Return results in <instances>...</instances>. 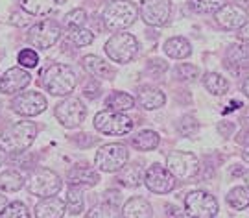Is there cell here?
Returning <instances> with one entry per match:
<instances>
[{"mask_svg": "<svg viewBox=\"0 0 249 218\" xmlns=\"http://www.w3.org/2000/svg\"><path fill=\"white\" fill-rule=\"evenodd\" d=\"M37 137L36 122L20 120L0 133V150L8 155H18L34 145Z\"/></svg>", "mask_w": 249, "mask_h": 218, "instance_id": "1", "label": "cell"}, {"mask_svg": "<svg viewBox=\"0 0 249 218\" xmlns=\"http://www.w3.org/2000/svg\"><path fill=\"white\" fill-rule=\"evenodd\" d=\"M139 17V8L137 4L129 2V0H113L107 4L102 15V22L104 28L113 30V32H120L133 24Z\"/></svg>", "mask_w": 249, "mask_h": 218, "instance_id": "2", "label": "cell"}, {"mask_svg": "<svg viewBox=\"0 0 249 218\" xmlns=\"http://www.w3.org/2000/svg\"><path fill=\"white\" fill-rule=\"evenodd\" d=\"M76 74L69 65L55 63L50 65L43 76V85L45 89L53 96H67L74 91L76 87Z\"/></svg>", "mask_w": 249, "mask_h": 218, "instance_id": "3", "label": "cell"}, {"mask_svg": "<svg viewBox=\"0 0 249 218\" xmlns=\"http://www.w3.org/2000/svg\"><path fill=\"white\" fill-rule=\"evenodd\" d=\"M28 191L34 196L39 198H48V196H55L61 191V178L57 174L46 168V166H39L36 170H32L30 178H28Z\"/></svg>", "mask_w": 249, "mask_h": 218, "instance_id": "4", "label": "cell"}, {"mask_svg": "<svg viewBox=\"0 0 249 218\" xmlns=\"http://www.w3.org/2000/svg\"><path fill=\"white\" fill-rule=\"evenodd\" d=\"M94 127L104 135H125L133 129V120L127 117L122 111H113V109H106L100 111L94 117Z\"/></svg>", "mask_w": 249, "mask_h": 218, "instance_id": "5", "label": "cell"}, {"mask_svg": "<svg viewBox=\"0 0 249 218\" xmlns=\"http://www.w3.org/2000/svg\"><path fill=\"white\" fill-rule=\"evenodd\" d=\"M137 52H139V41L127 32L111 36V39L106 43V54L115 63H129Z\"/></svg>", "mask_w": 249, "mask_h": 218, "instance_id": "6", "label": "cell"}, {"mask_svg": "<svg viewBox=\"0 0 249 218\" xmlns=\"http://www.w3.org/2000/svg\"><path fill=\"white\" fill-rule=\"evenodd\" d=\"M185 215L190 218H214L218 215V200L205 191H192L185 196Z\"/></svg>", "mask_w": 249, "mask_h": 218, "instance_id": "7", "label": "cell"}, {"mask_svg": "<svg viewBox=\"0 0 249 218\" xmlns=\"http://www.w3.org/2000/svg\"><path fill=\"white\" fill-rule=\"evenodd\" d=\"M129 159L127 148L122 145L102 146L94 155V166L102 172H118Z\"/></svg>", "mask_w": 249, "mask_h": 218, "instance_id": "8", "label": "cell"}, {"mask_svg": "<svg viewBox=\"0 0 249 218\" xmlns=\"http://www.w3.org/2000/svg\"><path fill=\"white\" fill-rule=\"evenodd\" d=\"M61 26L52 20V18H45V20H39L37 24L30 28L28 32V41L36 48H41V50H46V48H52L59 37H61Z\"/></svg>", "mask_w": 249, "mask_h": 218, "instance_id": "9", "label": "cell"}, {"mask_svg": "<svg viewBox=\"0 0 249 218\" xmlns=\"http://www.w3.org/2000/svg\"><path fill=\"white\" fill-rule=\"evenodd\" d=\"M166 168L176 180H190L199 172V159L190 152H172L166 157Z\"/></svg>", "mask_w": 249, "mask_h": 218, "instance_id": "10", "label": "cell"}, {"mask_svg": "<svg viewBox=\"0 0 249 218\" xmlns=\"http://www.w3.org/2000/svg\"><path fill=\"white\" fill-rule=\"evenodd\" d=\"M85 117H87V108L83 106V102L80 98L69 96L55 106V118L65 127H71V129L78 127L85 120Z\"/></svg>", "mask_w": 249, "mask_h": 218, "instance_id": "11", "label": "cell"}, {"mask_svg": "<svg viewBox=\"0 0 249 218\" xmlns=\"http://www.w3.org/2000/svg\"><path fill=\"white\" fill-rule=\"evenodd\" d=\"M139 13L146 24L150 26H166L172 15L170 0H141Z\"/></svg>", "mask_w": 249, "mask_h": 218, "instance_id": "12", "label": "cell"}, {"mask_svg": "<svg viewBox=\"0 0 249 218\" xmlns=\"http://www.w3.org/2000/svg\"><path fill=\"white\" fill-rule=\"evenodd\" d=\"M11 108L20 117H36L46 109V98L37 91H24L15 96Z\"/></svg>", "mask_w": 249, "mask_h": 218, "instance_id": "13", "label": "cell"}, {"mask_svg": "<svg viewBox=\"0 0 249 218\" xmlns=\"http://www.w3.org/2000/svg\"><path fill=\"white\" fill-rule=\"evenodd\" d=\"M144 183L151 192L155 194H168L176 189V178L170 172L168 168L160 166V164H153L148 168V172L144 176Z\"/></svg>", "mask_w": 249, "mask_h": 218, "instance_id": "14", "label": "cell"}, {"mask_svg": "<svg viewBox=\"0 0 249 218\" xmlns=\"http://www.w3.org/2000/svg\"><path fill=\"white\" fill-rule=\"evenodd\" d=\"M216 22L225 30H238L248 22V11L238 4H225L214 13Z\"/></svg>", "mask_w": 249, "mask_h": 218, "instance_id": "15", "label": "cell"}, {"mask_svg": "<svg viewBox=\"0 0 249 218\" xmlns=\"http://www.w3.org/2000/svg\"><path fill=\"white\" fill-rule=\"evenodd\" d=\"M32 82V76L24 71V67H13L8 69L0 78V92L4 94H15L28 87V83Z\"/></svg>", "mask_w": 249, "mask_h": 218, "instance_id": "16", "label": "cell"}, {"mask_svg": "<svg viewBox=\"0 0 249 218\" xmlns=\"http://www.w3.org/2000/svg\"><path fill=\"white\" fill-rule=\"evenodd\" d=\"M100 182L98 172L89 166L87 163H78L74 164L71 170L67 172V183L71 187H94Z\"/></svg>", "mask_w": 249, "mask_h": 218, "instance_id": "17", "label": "cell"}, {"mask_svg": "<svg viewBox=\"0 0 249 218\" xmlns=\"http://www.w3.org/2000/svg\"><path fill=\"white\" fill-rule=\"evenodd\" d=\"M81 65H83V69H85L92 78H96V80H113L116 74L115 69L107 63L106 59L98 57V55H85V57L81 59Z\"/></svg>", "mask_w": 249, "mask_h": 218, "instance_id": "18", "label": "cell"}, {"mask_svg": "<svg viewBox=\"0 0 249 218\" xmlns=\"http://www.w3.org/2000/svg\"><path fill=\"white\" fill-rule=\"evenodd\" d=\"M67 211V203L55 196H48L36 203V217L37 218H63Z\"/></svg>", "mask_w": 249, "mask_h": 218, "instance_id": "19", "label": "cell"}, {"mask_svg": "<svg viewBox=\"0 0 249 218\" xmlns=\"http://www.w3.org/2000/svg\"><path fill=\"white\" fill-rule=\"evenodd\" d=\"M144 168L142 164L139 163H131V164H124L120 170H118V182L122 183L124 187H139L141 183L144 182Z\"/></svg>", "mask_w": 249, "mask_h": 218, "instance_id": "20", "label": "cell"}, {"mask_svg": "<svg viewBox=\"0 0 249 218\" xmlns=\"http://www.w3.org/2000/svg\"><path fill=\"white\" fill-rule=\"evenodd\" d=\"M227 67H236V69H248L249 67V43H234L227 50Z\"/></svg>", "mask_w": 249, "mask_h": 218, "instance_id": "21", "label": "cell"}, {"mask_svg": "<svg viewBox=\"0 0 249 218\" xmlns=\"http://www.w3.org/2000/svg\"><path fill=\"white\" fill-rule=\"evenodd\" d=\"M125 218H151L153 209H151L150 201L144 198H129L125 201V205L122 207Z\"/></svg>", "mask_w": 249, "mask_h": 218, "instance_id": "22", "label": "cell"}, {"mask_svg": "<svg viewBox=\"0 0 249 218\" xmlns=\"http://www.w3.org/2000/svg\"><path fill=\"white\" fill-rule=\"evenodd\" d=\"M164 102H166V96L159 89H155V87H142L139 91V104L146 111H153V109L162 108Z\"/></svg>", "mask_w": 249, "mask_h": 218, "instance_id": "23", "label": "cell"}, {"mask_svg": "<svg viewBox=\"0 0 249 218\" xmlns=\"http://www.w3.org/2000/svg\"><path fill=\"white\" fill-rule=\"evenodd\" d=\"M164 52L174 59H185L192 54V46L185 37H170L164 43Z\"/></svg>", "mask_w": 249, "mask_h": 218, "instance_id": "24", "label": "cell"}, {"mask_svg": "<svg viewBox=\"0 0 249 218\" xmlns=\"http://www.w3.org/2000/svg\"><path fill=\"white\" fill-rule=\"evenodd\" d=\"M159 135L155 133V131H151V129H144L141 133H137L133 137V146L137 150H141V152H150V150H155L157 146H159Z\"/></svg>", "mask_w": 249, "mask_h": 218, "instance_id": "25", "label": "cell"}, {"mask_svg": "<svg viewBox=\"0 0 249 218\" xmlns=\"http://www.w3.org/2000/svg\"><path fill=\"white\" fill-rule=\"evenodd\" d=\"M203 83L207 87V91L216 94V96H222V94L229 91V82L218 73H207L203 78Z\"/></svg>", "mask_w": 249, "mask_h": 218, "instance_id": "26", "label": "cell"}, {"mask_svg": "<svg viewBox=\"0 0 249 218\" xmlns=\"http://www.w3.org/2000/svg\"><path fill=\"white\" fill-rule=\"evenodd\" d=\"M22 185H24V178L17 170H6L0 174V191L17 192L18 189H22Z\"/></svg>", "mask_w": 249, "mask_h": 218, "instance_id": "27", "label": "cell"}, {"mask_svg": "<svg viewBox=\"0 0 249 218\" xmlns=\"http://www.w3.org/2000/svg\"><path fill=\"white\" fill-rule=\"evenodd\" d=\"M20 8L30 15H46L55 6V0H18Z\"/></svg>", "mask_w": 249, "mask_h": 218, "instance_id": "28", "label": "cell"}, {"mask_svg": "<svg viewBox=\"0 0 249 218\" xmlns=\"http://www.w3.org/2000/svg\"><path fill=\"white\" fill-rule=\"evenodd\" d=\"M135 106V98L129 96L127 92H113L109 98L106 100V108L113 109V111H122L125 113L127 109H131Z\"/></svg>", "mask_w": 249, "mask_h": 218, "instance_id": "29", "label": "cell"}, {"mask_svg": "<svg viewBox=\"0 0 249 218\" xmlns=\"http://www.w3.org/2000/svg\"><path fill=\"white\" fill-rule=\"evenodd\" d=\"M227 203L231 205L232 209L236 211H242L249 207V187H234L229 191L227 194Z\"/></svg>", "mask_w": 249, "mask_h": 218, "instance_id": "30", "label": "cell"}, {"mask_svg": "<svg viewBox=\"0 0 249 218\" xmlns=\"http://www.w3.org/2000/svg\"><path fill=\"white\" fill-rule=\"evenodd\" d=\"M87 218H124V213L115 203H100L87 213Z\"/></svg>", "mask_w": 249, "mask_h": 218, "instance_id": "31", "label": "cell"}, {"mask_svg": "<svg viewBox=\"0 0 249 218\" xmlns=\"http://www.w3.org/2000/svg\"><path fill=\"white\" fill-rule=\"evenodd\" d=\"M67 209L71 215H80L83 211V205H85V200H83V192H81V187H71L67 191Z\"/></svg>", "mask_w": 249, "mask_h": 218, "instance_id": "32", "label": "cell"}, {"mask_svg": "<svg viewBox=\"0 0 249 218\" xmlns=\"http://www.w3.org/2000/svg\"><path fill=\"white\" fill-rule=\"evenodd\" d=\"M225 4L227 0H188V8L194 13H216Z\"/></svg>", "mask_w": 249, "mask_h": 218, "instance_id": "33", "label": "cell"}, {"mask_svg": "<svg viewBox=\"0 0 249 218\" xmlns=\"http://www.w3.org/2000/svg\"><path fill=\"white\" fill-rule=\"evenodd\" d=\"M69 39L76 46H87L94 41V34L90 30H85L83 26L69 28Z\"/></svg>", "mask_w": 249, "mask_h": 218, "instance_id": "34", "label": "cell"}, {"mask_svg": "<svg viewBox=\"0 0 249 218\" xmlns=\"http://www.w3.org/2000/svg\"><path fill=\"white\" fill-rule=\"evenodd\" d=\"M0 218H30V213L22 201H11L2 209Z\"/></svg>", "mask_w": 249, "mask_h": 218, "instance_id": "35", "label": "cell"}, {"mask_svg": "<svg viewBox=\"0 0 249 218\" xmlns=\"http://www.w3.org/2000/svg\"><path fill=\"white\" fill-rule=\"evenodd\" d=\"M17 61L20 63V67H24V69H34L39 65V55L34 48H24V50H20L17 55Z\"/></svg>", "mask_w": 249, "mask_h": 218, "instance_id": "36", "label": "cell"}, {"mask_svg": "<svg viewBox=\"0 0 249 218\" xmlns=\"http://www.w3.org/2000/svg\"><path fill=\"white\" fill-rule=\"evenodd\" d=\"M87 22V11L81 8H76L69 11L67 13V17H65V24L69 28H78V26H83Z\"/></svg>", "mask_w": 249, "mask_h": 218, "instance_id": "37", "label": "cell"}, {"mask_svg": "<svg viewBox=\"0 0 249 218\" xmlns=\"http://www.w3.org/2000/svg\"><path fill=\"white\" fill-rule=\"evenodd\" d=\"M197 129H199V124L196 122V118L194 117L181 118V122H179V131H181L185 137H196Z\"/></svg>", "mask_w": 249, "mask_h": 218, "instance_id": "38", "label": "cell"}, {"mask_svg": "<svg viewBox=\"0 0 249 218\" xmlns=\"http://www.w3.org/2000/svg\"><path fill=\"white\" fill-rule=\"evenodd\" d=\"M197 74H199V69L192 63H183L178 67V76L185 82H192L194 78H197Z\"/></svg>", "mask_w": 249, "mask_h": 218, "instance_id": "39", "label": "cell"}, {"mask_svg": "<svg viewBox=\"0 0 249 218\" xmlns=\"http://www.w3.org/2000/svg\"><path fill=\"white\" fill-rule=\"evenodd\" d=\"M98 91H100V87L96 85V82H90L89 85L85 87V96H87V98H96L100 94Z\"/></svg>", "mask_w": 249, "mask_h": 218, "instance_id": "40", "label": "cell"}, {"mask_svg": "<svg viewBox=\"0 0 249 218\" xmlns=\"http://www.w3.org/2000/svg\"><path fill=\"white\" fill-rule=\"evenodd\" d=\"M238 39L244 43H249V22H246L244 26L238 28Z\"/></svg>", "mask_w": 249, "mask_h": 218, "instance_id": "41", "label": "cell"}, {"mask_svg": "<svg viewBox=\"0 0 249 218\" xmlns=\"http://www.w3.org/2000/svg\"><path fill=\"white\" fill-rule=\"evenodd\" d=\"M166 217L168 218H181L183 217V213H181L176 205H166Z\"/></svg>", "mask_w": 249, "mask_h": 218, "instance_id": "42", "label": "cell"}, {"mask_svg": "<svg viewBox=\"0 0 249 218\" xmlns=\"http://www.w3.org/2000/svg\"><path fill=\"white\" fill-rule=\"evenodd\" d=\"M236 141H238L240 145H244V146H249V127L246 129V131H242Z\"/></svg>", "mask_w": 249, "mask_h": 218, "instance_id": "43", "label": "cell"}, {"mask_svg": "<svg viewBox=\"0 0 249 218\" xmlns=\"http://www.w3.org/2000/svg\"><path fill=\"white\" fill-rule=\"evenodd\" d=\"M242 91L246 92V96L249 98V78H246V80H244V83H242Z\"/></svg>", "mask_w": 249, "mask_h": 218, "instance_id": "44", "label": "cell"}, {"mask_svg": "<svg viewBox=\"0 0 249 218\" xmlns=\"http://www.w3.org/2000/svg\"><path fill=\"white\" fill-rule=\"evenodd\" d=\"M8 205V198L6 196H0V213H2V209Z\"/></svg>", "mask_w": 249, "mask_h": 218, "instance_id": "45", "label": "cell"}, {"mask_svg": "<svg viewBox=\"0 0 249 218\" xmlns=\"http://www.w3.org/2000/svg\"><path fill=\"white\" fill-rule=\"evenodd\" d=\"M244 161H246V163H249V146H246V150H244Z\"/></svg>", "mask_w": 249, "mask_h": 218, "instance_id": "46", "label": "cell"}, {"mask_svg": "<svg viewBox=\"0 0 249 218\" xmlns=\"http://www.w3.org/2000/svg\"><path fill=\"white\" fill-rule=\"evenodd\" d=\"M242 176H244V182L248 183V187H249V170H246V172L242 174Z\"/></svg>", "mask_w": 249, "mask_h": 218, "instance_id": "47", "label": "cell"}, {"mask_svg": "<svg viewBox=\"0 0 249 218\" xmlns=\"http://www.w3.org/2000/svg\"><path fill=\"white\" fill-rule=\"evenodd\" d=\"M244 124H246V126L249 127V111L246 113V117H244Z\"/></svg>", "mask_w": 249, "mask_h": 218, "instance_id": "48", "label": "cell"}]
</instances>
